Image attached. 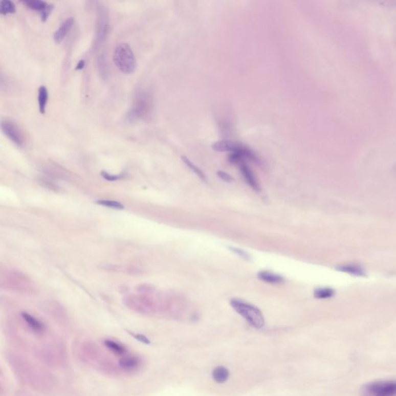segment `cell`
Returning <instances> with one entry per match:
<instances>
[{
  "label": "cell",
  "mask_w": 396,
  "mask_h": 396,
  "mask_svg": "<svg viewBox=\"0 0 396 396\" xmlns=\"http://www.w3.org/2000/svg\"><path fill=\"white\" fill-rule=\"evenodd\" d=\"M335 292L332 288H318L314 290V296L317 299H329L335 296Z\"/></svg>",
  "instance_id": "cell-20"
},
{
  "label": "cell",
  "mask_w": 396,
  "mask_h": 396,
  "mask_svg": "<svg viewBox=\"0 0 396 396\" xmlns=\"http://www.w3.org/2000/svg\"><path fill=\"white\" fill-rule=\"evenodd\" d=\"M96 203L98 204V205H102V206L113 208V209H124L125 208L123 205L119 203V202H115V201L99 200L97 201Z\"/></svg>",
  "instance_id": "cell-22"
},
{
  "label": "cell",
  "mask_w": 396,
  "mask_h": 396,
  "mask_svg": "<svg viewBox=\"0 0 396 396\" xmlns=\"http://www.w3.org/2000/svg\"><path fill=\"white\" fill-rule=\"evenodd\" d=\"M230 249L232 250V252H235L237 255L241 256V258H245V259H249V255L245 251L234 247H230Z\"/></svg>",
  "instance_id": "cell-25"
},
{
  "label": "cell",
  "mask_w": 396,
  "mask_h": 396,
  "mask_svg": "<svg viewBox=\"0 0 396 396\" xmlns=\"http://www.w3.org/2000/svg\"><path fill=\"white\" fill-rule=\"evenodd\" d=\"M217 174L224 181H226V182H232V181H233V178L231 175L228 174V173H226V172L220 170V171L217 172Z\"/></svg>",
  "instance_id": "cell-24"
},
{
  "label": "cell",
  "mask_w": 396,
  "mask_h": 396,
  "mask_svg": "<svg viewBox=\"0 0 396 396\" xmlns=\"http://www.w3.org/2000/svg\"><path fill=\"white\" fill-rule=\"evenodd\" d=\"M22 3L29 9L40 12L42 21H46L48 19L54 7L52 4H48V3L40 0H24Z\"/></svg>",
  "instance_id": "cell-8"
},
{
  "label": "cell",
  "mask_w": 396,
  "mask_h": 396,
  "mask_svg": "<svg viewBox=\"0 0 396 396\" xmlns=\"http://www.w3.org/2000/svg\"><path fill=\"white\" fill-rule=\"evenodd\" d=\"M152 97L148 92L142 91L137 94L134 104L127 113L126 119L133 122L147 119L152 113Z\"/></svg>",
  "instance_id": "cell-1"
},
{
  "label": "cell",
  "mask_w": 396,
  "mask_h": 396,
  "mask_svg": "<svg viewBox=\"0 0 396 396\" xmlns=\"http://www.w3.org/2000/svg\"><path fill=\"white\" fill-rule=\"evenodd\" d=\"M23 319L25 320L26 323H27L29 326L31 328L34 332H37V333H42L45 329V326L41 322L39 321L37 319L34 318L33 316L30 315L27 313H22L21 314Z\"/></svg>",
  "instance_id": "cell-13"
},
{
  "label": "cell",
  "mask_w": 396,
  "mask_h": 396,
  "mask_svg": "<svg viewBox=\"0 0 396 396\" xmlns=\"http://www.w3.org/2000/svg\"><path fill=\"white\" fill-rule=\"evenodd\" d=\"M123 303L130 309L141 313H146L149 306V300L144 296L131 295L125 296Z\"/></svg>",
  "instance_id": "cell-7"
},
{
  "label": "cell",
  "mask_w": 396,
  "mask_h": 396,
  "mask_svg": "<svg viewBox=\"0 0 396 396\" xmlns=\"http://www.w3.org/2000/svg\"><path fill=\"white\" fill-rule=\"evenodd\" d=\"M119 364L125 371H134L140 366V360L137 357H125L119 361Z\"/></svg>",
  "instance_id": "cell-12"
},
{
  "label": "cell",
  "mask_w": 396,
  "mask_h": 396,
  "mask_svg": "<svg viewBox=\"0 0 396 396\" xmlns=\"http://www.w3.org/2000/svg\"><path fill=\"white\" fill-rule=\"evenodd\" d=\"M181 160H182V161L185 163L186 166H187L189 169H190V170H191L192 171H193V173H194L198 177V178H200V179L202 180V181H205V182H206V175L204 173V172L202 171L200 168H198L196 165L193 164V163H192V162L190 161V160H189L188 158H187L186 157H181Z\"/></svg>",
  "instance_id": "cell-18"
},
{
  "label": "cell",
  "mask_w": 396,
  "mask_h": 396,
  "mask_svg": "<svg viewBox=\"0 0 396 396\" xmlns=\"http://www.w3.org/2000/svg\"><path fill=\"white\" fill-rule=\"evenodd\" d=\"M98 24H97L96 40L97 47L102 45L106 38L108 30V14L105 9L101 8L98 10Z\"/></svg>",
  "instance_id": "cell-6"
},
{
  "label": "cell",
  "mask_w": 396,
  "mask_h": 396,
  "mask_svg": "<svg viewBox=\"0 0 396 396\" xmlns=\"http://www.w3.org/2000/svg\"><path fill=\"white\" fill-rule=\"evenodd\" d=\"M74 22H75L74 18L69 17L60 25L57 31L54 33V40L55 43H60V42L64 40L65 37L67 36L72 29Z\"/></svg>",
  "instance_id": "cell-10"
},
{
  "label": "cell",
  "mask_w": 396,
  "mask_h": 396,
  "mask_svg": "<svg viewBox=\"0 0 396 396\" xmlns=\"http://www.w3.org/2000/svg\"><path fill=\"white\" fill-rule=\"evenodd\" d=\"M48 100V89L45 86H40L38 90L39 109L41 114H45Z\"/></svg>",
  "instance_id": "cell-16"
},
{
  "label": "cell",
  "mask_w": 396,
  "mask_h": 396,
  "mask_svg": "<svg viewBox=\"0 0 396 396\" xmlns=\"http://www.w3.org/2000/svg\"><path fill=\"white\" fill-rule=\"evenodd\" d=\"M238 143L234 142L228 141V140H222V141L217 142L212 145V149L217 152H233L236 148Z\"/></svg>",
  "instance_id": "cell-15"
},
{
  "label": "cell",
  "mask_w": 396,
  "mask_h": 396,
  "mask_svg": "<svg viewBox=\"0 0 396 396\" xmlns=\"http://www.w3.org/2000/svg\"><path fill=\"white\" fill-rule=\"evenodd\" d=\"M239 167L241 174H243V178L246 180L247 184H249L254 190L259 192L260 190H261V187H260L259 184H258L255 174H254L252 170L249 168V166H248L246 163H241V164H239Z\"/></svg>",
  "instance_id": "cell-9"
},
{
  "label": "cell",
  "mask_w": 396,
  "mask_h": 396,
  "mask_svg": "<svg viewBox=\"0 0 396 396\" xmlns=\"http://www.w3.org/2000/svg\"><path fill=\"white\" fill-rule=\"evenodd\" d=\"M113 60L116 67L122 73L130 75L137 69V60L129 45L120 43L115 48Z\"/></svg>",
  "instance_id": "cell-2"
},
{
  "label": "cell",
  "mask_w": 396,
  "mask_h": 396,
  "mask_svg": "<svg viewBox=\"0 0 396 396\" xmlns=\"http://www.w3.org/2000/svg\"><path fill=\"white\" fill-rule=\"evenodd\" d=\"M364 393L365 396H396V382H372L365 385Z\"/></svg>",
  "instance_id": "cell-4"
},
{
  "label": "cell",
  "mask_w": 396,
  "mask_h": 396,
  "mask_svg": "<svg viewBox=\"0 0 396 396\" xmlns=\"http://www.w3.org/2000/svg\"><path fill=\"white\" fill-rule=\"evenodd\" d=\"M104 344L106 346L107 348L109 349L111 351L116 354V355H122L126 352V349L124 346L116 342V341H112V340H106V341H104Z\"/></svg>",
  "instance_id": "cell-19"
},
{
  "label": "cell",
  "mask_w": 396,
  "mask_h": 396,
  "mask_svg": "<svg viewBox=\"0 0 396 396\" xmlns=\"http://www.w3.org/2000/svg\"><path fill=\"white\" fill-rule=\"evenodd\" d=\"M16 7L14 4L10 0H4L0 3V13L2 15H8L14 13Z\"/></svg>",
  "instance_id": "cell-21"
},
{
  "label": "cell",
  "mask_w": 396,
  "mask_h": 396,
  "mask_svg": "<svg viewBox=\"0 0 396 396\" xmlns=\"http://www.w3.org/2000/svg\"><path fill=\"white\" fill-rule=\"evenodd\" d=\"M213 379L217 383H224L229 377V371L224 367H217L212 372Z\"/></svg>",
  "instance_id": "cell-17"
},
{
  "label": "cell",
  "mask_w": 396,
  "mask_h": 396,
  "mask_svg": "<svg viewBox=\"0 0 396 396\" xmlns=\"http://www.w3.org/2000/svg\"><path fill=\"white\" fill-rule=\"evenodd\" d=\"M231 305L253 327L261 329L265 325V319L256 306L238 299L231 300Z\"/></svg>",
  "instance_id": "cell-3"
},
{
  "label": "cell",
  "mask_w": 396,
  "mask_h": 396,
  "mask_svg": "<svg viewBox=\"0 0 396 396\" xmlns=\"http://www.w3.org/2000/svg\"><path fill=\"white\" fill-rule=\"evenodd\" d=\"M131 335H133V336H134V338H136V339L138 340L139 341H140V342L143 343V344H150V341H149V340L148 339V338H146V336H144V335H139V334H137V335H134V334H131Z\"/></svg>",
  "instance_id": "cell-26"
},
{
  "label": "cell",
  "mask_w": 396,
  "mask_h": 396,
  "mask_svg": "<svg viewBox=\"0 0 396 396\" xmlns=\"http://www.w3.org/2000/svg\"><path fill=\"white\" fill-rule=\"evenodd\" d=\"M101 175H102V178H104V179L107 180V181H118V180L122 179V178H123V177H124V175H122H122H111L105 171L102 172V173H101Z\"/></svg>",
  "instance_id": "cell-23"
},
{
  "label": "cell",
  "mask_w": 396,
  "mask_h": 396,
  "mask_svg": "<svg viewBox=\"0 0 396 396\" xmlns=\"http://www.w3.org/2000/svg\"><path fill=\"white\" fill-rule=\"evenodd\" d=\"M258 278L260 280L267 283L278 284L283 282L284 279L280 275L275 274L268 271H261L258 273Z\"/></svg>",
  "instance_id": "cell-14"
},
{
  "label": "cell",
  "mask_w": 396,
  "mask_h": 396,
  "mask_svg": "<svg viewBox=\"0 0 396 396\" xmlns=\"http://www.w3.org/2000/svg\"><path fill=\"white\" fill-rule=\"evenodd\" d=\"M1 128L3 133L7 138L10 139L14 144L18 146L24 145V138L17 125L8 120H4L1 122Z\"/></svg>",
  "instance_id": "cell-5"
},
{
  "label": "cell",
  "mask_w": 396,
  "mask_h": 396,
  "mask_svg": "<svg viewBox=\"0 0 396 396\" xmlns=\"http://www.w3.org/2000/svg\"><path fill=\"white\" fill-rule=\"evenodd\" d=\"M84 60H81L78 62V65L76 66V70H81L84 69Z\"/></svg>",
  "instance_id": "cell-27"
},
{
  "label": "cell",
  "mask_w": 396,
  "mask_h": 396,
  "mask_svg": "<svg viewBox=\"0 0 396 396\" xmlns=\"http://www.w3.org/2000/svg\"><path fill=\"white\" fill-rule=\"evenodd\" d=\"M338 271L342 272V273H347V274L352 275L355 276H365L366 275L364 269L361 267L355 264H344L340 265L336 267Z\"/></svg>",
  "instance_id": "cell-11"
}]
</instances>
